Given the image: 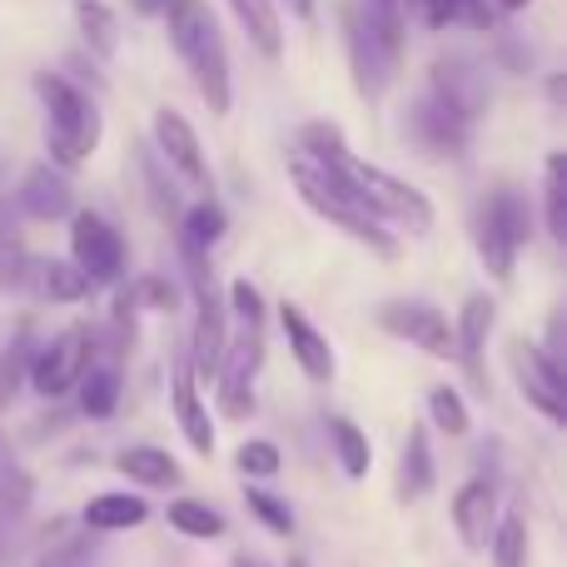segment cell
Returning a JSON list of instances; mask_svg holds the SVG:
<instances>
[{
    "instance_id": "1",
    "label": "cell",
    "mask_w": 567,
    "mask_h": 567,
    "mask_svg": "<svg viewBox=\"0 0 567 567\" xmlns=\"http://www.w3.org/2000/svg\"><path fill=\"white\" fill-rule=\"evenodd\" d=\"M299 150L313 155L319 165H329L333 175L363 199V209H369L379 225H399V229H409V235H429L433 229V199L423 195V189H413L409 179H399V175H389V169L359 159L349 145H343L339 125H323V120L303 125Z\"/></svg>"
},
{
    "instance_id": "2",
    "label": "cell",
    "mask_w": 567,
    "mask_h": 567,
    "mask_svg": "<svg viewBox=\"0 0 567 567\" xmlns=\"http://www.w3.org/2000/svg\"><path fill=\"white\" fill-rule=\"evenodd\" d=\"M165 30H169L175 55L185 60L189 80H195L199 100L209 105V115H229L235 85H229V50H225V35H219L215 10L205 0H169Z\"/></svg>"
},
{
    "instance_id": "3",
    "label": "cell",
    "mask_w": 567,
    "mask_h": 567,
    "mask_svg": "<svg viewBox=\"0 0 567 567\" xmlns=\"http://www.w3.org/2000/svg\"><path fill=\"white\" fill-rule=\"evenodd\" d=\"M229 313H235V333L225 343V359H219V409L229 419H245L255 413V379H259V363H265V299L249 279L229 284Z\"/></svg>"
},
{
    "instance_id": "4",
    "label": "cell",
    "mask_w": 567,
    "mask_h": 567,
    "mask_svg": "<svg viewBox=\"0 0 567 567\" xmlns=\"http://www.w3.org/2000/svg\"><path fill=\"white\" fill-rule=\"evenodd\" d=\"M289 179H293V189H299L303 205H309L319 219H329L333 229H343L349 239L369 245L379 259H393V255H399V239L389 235V225H379V219L363 209V199L353 195V189L343 185V179L333 175L329 165H319L313 155L293 150V155H289Z\"/></svg>"
},
{
    "instance_id": "5",
    "label": "cell",
    "mask_w": 567,
    "mask_h": 567,
    "mask_svg": "<svg viewBox=\"0 0 567 567\" xmlns=\"http://www.w3.org/2000/svg\"><path fill=\"white\" fill-rule=\"evenodd\" d=\"M35 95L45 105V150L55 169H80L90 155L100 150V135H105V120H100L95 100L80 85H70L55 70H40L35 75Z\"/></svg>"
},
{
    "instance_id": "6",
    "label": "cell",
    "mask_w": 567,
    "mask_h": 567,
    "mask_svg": "<svg viewBox=\"0 0 567 567\" xmlns=\"http://www.w3.org/2000/svg\"><path fill=\"white\" fill-rule=\"evenodd\" d=\"M179 259H185V279H189V293H195V343H189V369H195V379H215L219 359H225V343H229L225 293H219L205 249L179 245Z\"/></svg>"
},
{
    "instance_id": "7",
    "label": "cell",
    "mask_w": 567,
    "mask_h": 567,
    "mask_svg": "<svg viewBox=\"0 0 567 567\" xmlns=\"http://www.w3.org/2000/svg\"><path fill=\"white\" fill-rule=\"evenodd\" d=\"M528 235H533L528 195L513 185H498L478 209V259L498 284L513 279V265H518V249L528 245Z\"/></svg>"
},
{
    "instance_id": "8",
    "label": "cell",
    "mask_w": 567,
    "mask_h": 567,
    "mask_svg": "<svg viewBox=\"0 0 567 567\" xmlns=\"http://www.w3.org/2000/svg\"><path fill=\"white\" fill-rule=\"evenodd\" d=\"M339 20H343V50H349L353 85H359V95L369 100V105H379L393 70H399V50H389V40L373 30V20L363 16L359 0H349V6L339 10Z\"/></svg>"
},
{
    "instance_id": "9",
    "label": "cell",
    "mask_w": 567,
    "mask_h": 567,
    "mask_svg": "<svg viewBox=\"0 0 567 567\" xmlns=\"http://www.w3.org/2000/svg\"><path fill=\"white\" fill-rule=\"evenodd\" d=\"M90 359H95V329H90V323H70L45 349H35V359H30V383H35L45 399H60V393H70L80 383Z\"/></svg>"
},
{
    "instance_id": "10",
    "label": "cell",
    "mask_w": 567,
    "mask_h": 567,
    "mask_svg": "<svg viewBox=\"0 0 567 567\" xmlns=\"http://www.w3.org/2000/svg\"><path fill=\"white\" fill-rule=\"evenodd\" d=\"M70 265L80 269L90 284H115L125 275V239L95 209H80L70 225Z\"/></svg>"
},
{
    "instance_id": "11",
    "label": "cell",
    "mask_w": 567,
    "mask_h": 567,
    "mask_svg": "<svg viewBox=\"0 0 567 567\" xmlns=\"http://www.w3.org/2000/svg\"><path fill=\"white\" fill-rule=\"evenodd\" d=\"M513 359V373H518V389L528 393V403L543 413L548 423H567V373L563 363L548 359V349H538V343L518 339L508 349Z\"/></svg>"
},
{
    "instance_id": "12",
    "label": "cell",
    "mask_w": 567,
    "mask_h": 567,
    "mask_svg": "<svg viewBox=\"0 0 567 567\" xmlns=\"http://www.w3.org/2000/svg\"><path fill=\"white\" fill-rule=\"evenodd\" d=\"M379 323L393 333V339L423 349L429 359H453V323H449V313L433 309V303L393 299V303H383V309H379Z\"/></svg>"
},
{
    "instance_id": "13",
    "label": "cell",
    "mask_w": 567,
    "mask_h": 567,
    "mask_svg": "<svg viewBox=\"0 0 567 567\" xmlns=\"http://www.w3.org/2000/svg\"><path fill=\"white\" fill-rule=\"evenodd\" d=\"M409 130H413V140H419V145L429 150V155H439V159H458L463 150H468L473 120H468V115H458V110H453L443 95L423 90L419 105H413V115H409Z\"/></svg>"
},
{
    "instance_id": "14",
    "label": "cell",
    "mask_w": 567,
    "mask_h": 567,
    "mask_svg": "<svg viewBox=\"0 0 567 567\" xmlns=\"http://www.w3.org/2000/svg\"><path fill=\"white\" fill-rule=\"evenodd\" d=\"M429 90L433 95H443L458 115L478 120L483 110H488L493 90H488V70L478 65L473 55H463V50H453V55H439L429 70Z\"/></svg>"
},
{
    "instance_id": "15",
    "label": "cell",
    "mask_w": 567,
    "mask_h": 567,
    "mask_svg": "<svg viewBox=\"0 0 567 567\" xmlns=\"http://www.w3.org/2000/svg\"><path fill=\"white\" fill-rule=\"evenodd\" d=\"M155 150L179 179L189 185H209V165H205V150H199V135L179 110H155Z\"/></svg>"
},
{
    "instance_id": "16",
    "label": "cell",
    "mask_w": 567,
    "mask_h": 567,
    "mask_svg": "<svg viewBox=\"0 0 567 567\" xmlns=\"http://www.w3.org/2000/svg\"><path fill=\"white\" fill-rule=\"evenodd\" d=\"M493 319H498L493 299H488V293H473V299L463 303L458 323H453V359L463 363V373H468L473 393H488V373H483V349H488Z\"/></svg>"
},
{
    "instance_id": "17",
    "label": "cell",
    "mask_w": 567,
    "mask_h": 567,
    "mask_svg": "<svg viewBox=\"0 0 567 567\" xmlns=\"http://www.w3.org/2000/svg\"><path fill=\"white\" fill-rule=\"evenodd\" d=\"M493 523H498V488L483 478L463 483V488L453 493V528H458L463 548H488Z\"/></svg>"
},
{
    "instance_id": "18",
    "label": "cell",
    "mask_w": 567,
    "mask_h": 567,
    "mask_svg": "<svg viewBox=\"0 0 567 567\" xmlns=\"http://www.w3.org/2000/svg\"><path fill=\"white\" fill-rule=\"evenodd\" d=\"M16 209L25 219H65L70 209H75V189H70V179L60 175V169L50 165H35L25 179H20V195H16Z\"/></svg>"
},
{
    "instance_id": "19",
    "label": "cell",
    "mask_w": 567,
    "mask_h": 567,
    "mask_svg": "<svg viewBox=\"0 0 567 567\" xmlns=\"http://www.w3.org/2000/svg\"><path fill=\"white\" fill-rule=\"evenodd\" d=\"M279 323H284V333H289V349H293V359H299V369L309 373L313 383H329L333 379V349H329V339L313 329L309 313H303L299 303H284Z\"/></svg>"
},
{
    "instance_id": "20",
    "label": "cell",
    "mask_w": 567,
    "mask_h": 567,
    "mask_svg": "<svg viewBox=\"0 0 567 567\" xmlns=\"http://www.w3.org/2000/svg\"><path fill=\"white\" fill-rule=\"evenodd\" d=\"M169 399H175V419H179L185 443L209 458V453H215V423H209V409H205V399H199V389H195V369H189V359L175 369Z\"/></svg>"
},
{
    "instance_id": "21",
    "label": "cell",
    "mask_w": 567,
    "mask_h": 567,
    "mask_svg": "<svg viewBox=\"0 0 567 567\" xmlns=\"http://www.w3.org/2000/svg\"><path fill=\"white\" fill-rule=\"evenodd\" d=\"M235 10V20L245 25L249 45L259 50L265 60L284 55V25H279V0H225Z\"/></svg>"
},
{
    "instance_id": "22",
    "label": "cell",
    "mask_w": 567,
    "mask_h": 567,
    "mask_svg": "<svg viewBox=\"0 0 567 567\" xmlns=\"http://www.w3.org/2000/svg\"><path fill=\"white\" fill-rule=\"evenodd\" d=\"M439 468H433V449H429V429L413 423L409 439H403V458H399V498L403 503H419L423 493L433 488Z\"/></svg>"
},
{
    "instance_id": "23",
    "label": "cell",
    "mask_w": 567,
    "mask_h": 567,
    "mask_svg": "<svg viewBox=\"0 0 567 567\" xmlns=\"http://www.w3.org/2000/svg\"><path fill=\"white\" fill-rule=\"evenodd\" d=\"M75 389H80V413H90V419H110L115 403H120V363L115 359H105V363L90 359Z\"/></svg>"
},
{
    "instance_id": "24",
    "label": "cell",
    "mask_w": 567,
    "mask_h": 567,
    "mask_svg": "<svg viewBox=\"0 0 567 567\" xmlns=\"http://www.w3.org/2000/svg\"><path fill=\"white\" fill-rule=\"evenodd\" d=\"M150 518V503L140 493H100L85 508V528L95 533H120V528H140Z\"/></svg>"
},
{
    "instance_id": "25",
    "label": "cell",
    "mask_w": 567,
    "mask_h": 567,
    "mask_svg": "<svg viewBox=\"0 0 567 567\" xmlns=\"http://www.w3.org/2000/svg\"><path fill=\"white\" fill-rule=\"evenodd\" d=\"M115 468L130 483H140V488H169V483H179V463L165 449H150V443L145 449H125L115 458Z\"/></svg>"
},
{
    "instance_id": "26",
    "label": "cell",
    "mask_w": 567,
    "mask_h": 567,
    "mask_svg": "<svg viewBox=\"0 0 567 567\" xmlns=\"http://www.w3.org/2000/svg\"><path fill=\"white\" fill-rule=\"evenodd\" d=\"M75 25H80V40L90 45V55L110 60L120 50V20L105 0H75Z\"/></svg>"
},
{
    "instance_id": "27",
    "label": "cell",
    "mask_w": 567,
    "mask_h": 567,
    "mask_svg": "<svg viewBox=\"0 0 567 567\" xmlns=\"http://www.w3.org/2000/svg\"><path fill=\"white\" fill-rule=\"evenodd\" d=\"M30 359H35V329L20 323L16 339L0 349V409H10L20 393V383H30Z\"/></svg>"
},
{
    "instance_id": "28",
    "label": "cell",
    "mask_w": 567,
    "mask_h": 567,
    "mask_svg": "<svg viewBox=\"0 0 567 567\" xmlns=\"http://www.w3.org/2000/svg\"><path fill=\"white\" fill-rule=\"evenodd\" d=\"M30 275H35V289L55 303H80L90 293V279L70 259H40V265L30 259Z\"/></svg>"
},
{
    "instance_id": "29",
    "label": "cell",
    "mask_w": 567,
    "mask_h": 567,
    "mask_svg": "<svg viewBox=\"0 0 567 567\" xmlns=\"http://www.w3.org/2000/svg\"><path fill=\"white\" fill-rule=\"evenodd\" d=\"M543 219H548V235L567 245V155L558 150L543 165Z\"/></svg>"
},
{
    "instance_id": "30",
    "label": "cell",
    "mask_w": 567,
    "mask_h": 567,
    "mask_svg": "<svg viewBox=\"0 0 567 567\" xmlns=\"http://www.w3.org/2000/svg\"><path fill=\"white\" fill-rule=\"evenodd\" d=\"M225 229H229V215L215 205V199H199L189 215H179V245H189V249H215L219 239H225Z\"/></svg>"
},
{
    "instance_id": "31",
    "label": "cell",
    "mask_w": 567,
    "mask_h": 567,
    "mask_svg": "<svg viewBox=\"0 0 567 567\" xmlns=\"http://www.w3.org/2000/svg\"><path fill=\"white\" fill-rule=\"evenodd\" d=\"M329 439H333V458H339V468L349 473V478H363V473L373 468L369 433H363L359 423H349V419H333V423H329Z\"/></svg>"
},
{
    "instance_id": "32",
    "label": "cell",
    "mask_w": 567,
    "mask_h": 567,
    "mask_svg": "<svg viewBox=\"0 0 567 567\" xmlns=\"http://www.w3.org/2000/svg\"><path fill=\"white\" fill-rule=\"evenodd\" d=\"M429 30H449V25H468V30H493V6L488 0H433L429 16H423Z\"/></svg>"
},
{
    "instance_id": "33",
    "label": "cell",
    "mask_w": 567,
    "mask_h": 567,
    "mask_svg": "<svg viewBox=\"0 0 567 567\" xmlns=\"http://www.w3.org/2000/svg\"><path fill=\"white\" fill-rule=\"evenodd\" d=\"M169 528L185 533V538H199V543H215L225 533V513H215L209 503H195V498H179L169 503Z\"/></svg>"
},
{
    "instance_id": "34",
    "label": "cell",
    "mask_w": 567,
    "mask_h": 567,
    "mask_svg": "<svg viewBox=\"0 0 567 567\" xmlns=\"http://www.w3.org/2000/svg\"><path fill=\"white\" fill-rule=\"evenodd\" d=\"M30 279V255H25V239H20L16 219L0 209V289H20Z\"/></svg>"
},
{
    "instance_id": "35",
    "label": "cell",
    "mask_w": 567,
    "mask_h": 567,
    "mask_svg": "<svg viewBox=\"0 0 567 567\" xmlns=\"http://www.w3.org/2000/svg\"><path fill=\"white\" fill-rule=\"evenodd\" d=\"M493 563L498 567H523L528 563V523L523 513H508V518L493 523Z\"/></svg>"
},
{
    "instance_id": "36",
    "label": "cell",
    "mask_w": 567,
    "mask_h": 567,
    "mask_svg": "<svg viewBox=\"0 0 567 567\" xmlns=\"http://www.w3.org/2000/svg\"><path fill=\"white\" fill-rule=\"evenodd\" d=\"M429 413H433V423H439L449 439H463V433H468V409H463L458 389H449V383L429 389Z\"/></svg>"
},
{
    "instance_id": "37",
    "label": "cell",
    "mask_w": 567,
    "mask_h": 567,
    "mask_svg": "<svg viewBox=\"0 0 567 567\" xmlns=\"http://www.w3.org/2000/svg\"><path fill=\"white\" fill-rule=\"evenodd\" d=\"M165 159H159V155H150V150H145V155H140V175H145V185H150V199H155V209H159V215H175L179 219V195H175V185H169V179H165Z\"/></svg>"
},
{
    "instance_id": "38",
    "label": "cell",
    "mask_w": 567,
    "mask_h": 567,
    "mask_svg": "<svg viewBox=\"0 0 567 567\" xmlns=\"http://www.w3.org/2000/svg\"><path fill=\"white\" fill-rule=\"evenodd\" d=\"M363 6V16L373 20V30H379L383 40H389V50H399L403 55V0H359Z\"/></svg>"
},
{
    "instance_id": "39",
    "label": "cell",
    "mask_w": 567,
    "mask_h": 567,
    "mask_svg": "<svg viewBox=\"0 0 567 567\" xmlns=\"http://www.w3.org/2000/svg\"><path fill=\"white\" fill-rule=\"evenodd\" d=\"M130 299H135V309H159V313H169L179 303V293H175V284H165L159 275H145V279H135L130 284Z\"/></svg>"
},
{
    "instance_id": "40",
    "label": "cell",
    "mask_w": 567,
    "mask_h": 567,
    "mask_svg": "<svg viewBox=\"0 0 567 567\" xmlns=\"http://www.w3.org/2000/svg\"><path fill=\"white\" fill-rule=\"evenodd\" d=\"M249 513H255V518L265 523L269 533H284V538H289V533H293V513H289V503H279L275 493H265V488H249Z\"/></svg>"
},
{
    "instance_id": "41",
    "label": "cell",
    "mask_w": 567,
    "mask_h": 567,
    "mask_svg": "<svg viewBox=\"0 0 567 567\" xmlns=\"http://www.w3.org/2000/svg\"><path fill=\"white\" fill-rule=\"evenodd\" d=\"M235 463H239V473H249V478H275L284 458H279V449H275V443L255 439V443H245V449L235 453Z\"/></svg>"
},
{
    "instance_id": "42",
    "label": "cell",
    "mask_w": 567,
    "mask_h": 567,
    "mask_svg": "<svg viewBox=\"0 0 567 567\" xmlns=\"http://www.w3.org/2000/svg\"><path fill=\"white\" fill-rule=\"evenodd\" d=\"M498 60H503L508 70H528V65H533V50H523L518 40H503V45H498Z\"/></svg>"
},
{
    "instance_id": "43",
    "label": "cell",
    "mask_w": 567,
    "mask_h": 567,
    "mask_svg": "<svg viewBox=\"0 0 567 567\" xmlns=\"http://www.w3.org/2000/svg\"><path fill=\"white\" fill-rule=\"evenodd\" d=\"M130 6H135L140 16H165V6H169V0H130Z\"/></svg>"
},
{
    "instance_id": "44",
    "label": "cell",
    "mask_w": 567,
    "mask_h": 567,
    "mask_svg": "<svg viewBox=\"0 0 567 567\" xmlns=\"http://www.w3.org/2000/svg\"><path fill=\"white\" fill-rule=\"evenodd\" d=\"M493 10H503V16H518V10H528L533 0H488Z\"/></svg>"
},
{
    "instance_id": "45",
    "label": "cell",
    "mask_w": 567,
    "mask_h": 567,
    "mask_svg": "<svg viewBox=\"0 0 567 567\" xmlns=\"http://www.w3.org/2000/svg\"><path fill=\"white\" fill-rule=\"evenodd\" d=\"M284 6H289L299 20H313V0H284Z\"/></svg>"
},
{
    "instance_id": "46",
    "label": "cell",
    "mask_w": 567,
    "mask_h": 567,
    "mask_svg": "<svg viewBox=\"0 0 567 567\" xmlns=\"http://www.w3.org/2000/svg\"><path fill=\"white\" fill-rule=\"evenodd\" d=\"M429 6H433V0H403V16H429Z\"/></svg>"
},
{
    "instance_id": "47",
    "label": "cell",
    "mask_w": 567,
    "mask_h": 567,
    "mask_svg": "<svg viewBox=\"0 0 567 567\" xmlns=\"http://www.w3.org/2000/svg\"><path fill=\"white\" fill-rule=\"evenodd\" d=\"M548 95H553V105H563V75L548 80Z\"/></svg>"
},
{
    "instance_id": "48",
    "label": "cell",
    "mask_w": 567,
    "mask_h": 567,
    "mask_svg": "<svg viewBox=\"0 0 567 567\" xmlns=\"http://www.w3.org/2000/svg\"><path fill=\"white\" fill-rule=\"evenodd\" d=\"M289 567H309V563H303V558H289Z\"/></svg>"
}]
</instances>
